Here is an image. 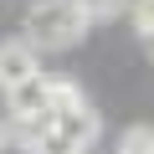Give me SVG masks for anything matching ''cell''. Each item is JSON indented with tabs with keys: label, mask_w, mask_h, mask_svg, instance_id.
<instances>
[{
	"label": "cell",
	"mask_w": 154,
	"mask_h": 154,
	"mask_svg": "<svg viewBox=\"0 0 154 154\" xmlns=\"http://www.w3.org/2000/svg\"><path fill=\"white\" fill-rule=\"evenodd\" d=\"M11 144V123H0V149H5Z\"/></svg>",
	"instance_id": "ba28073f"
},
{
	"label": "cell",
	"mask_w": 154,
	"mask_h": 154,
	"mask_svg": "<svg viewBox=\"0 0 154 154\" xmlns=\"http://www.w3.org/2000/svg\"><path fill=\"white\" fill-rule=\"evenodd\" d=\"M31 154H82V149H72V144L57 139V134H41V139L31 144Z\"/></svg>",
	"instance_id": "8992f818"
},
{
	"label": "cell",
	"mask_w": 154,
	"mask_h": 154,
	"mask_svg": "<svg viewBox=\"0 0 154 154\" xmlns=\"http://www.w3.org/2000/svg\"><path fill=\"white\" fill-rule=\"evenodd\" d=\"M82 11H88V21H113V16H123L128 5H123V0H82Z\"/></svg>",
	"instance_id": "5b68a950"
},
{
	"label": "cell",
	"mask_w": 154,
	"mask_h": 154,
	"mask_svg": "<svg viewBox=\"0 0 154 154\" xmlns=\"http://www.w3.org/2000/svg\"><path fill=\"white\" fill-rule=\"evenodd\" d=\"M51 134L57 139H67L72 149H93V139H98V113H93V103H77V108H62V113H51Z\"/></svg>",
	"instance_id": "3957f363"
},
{
	"label": "cell",
	"mask_w": 154,
	"mask_h": 154,
	"mask_svg": "<svg viewBox=\"0 0 154 154\" xmlns=\"http://www.w3.org/2000/svg\"><path fill=\"white\" fill-rule=\"evenodd\" d=\"M88 11L82 0H36L31 16H26V46L41 57V51H67L88 36Z\"/></svg>",
	"instance_id": "6da1fadb"
},
{
	"label": "cell",
	"mask_w": 154,
	"mask_h": 154,
	"mask_svg": "<svg viewBox=\"0 0 154 154\" xmlns=\"http://www.w3.org/2000/svg\"><path fill=\"white\" fill-rule=\"evenodd\" d=\"M134 26H139V36L154 41V5H149V0H134Z\"/></svg>",
	"instance_id": "52a82bcc"
},
{
	"label": "cell",
	"mask_w": 154,
	"mask_h": 154,
	"mask_svg": "<svg viewBox=\"0 0 154 154\" xmlns=\"http://www.w3.org/2000/svg\"><path fill=\"white\" fill-rule=\"evenodd\" d=\"M5 108H11V123L46 118V113H51V77H46V72H36L31 82L11 88V93H5Z\"/></svg>",
	"instance_id": "7a4b0ae2"
},
{
	"label": "cell",
	"mask_w": 154,
	"mask_h": 154,
	"mask_svg": "<svg viewBox=\"0 0 154 154\" xmlns=\"http://www.w3.org/2000/svg\"><path fill=\"white\" fill-rule=\"evenodd\" d=\"M149 5H154V0H149Z\"/></svg>",
	"instance_id": "9c48e42d"
},
{
	"label": "cell",
	"mask_w": 154,
	"mask_h": 154,
	"mask_svg": "<svg viewBox=\"0 0 154 154\" xmlns=\"http://www.w3.org/2000/svg\"><path fill=\"white\" fill-rule=\"evenodd\" d=\"M36 72H41V57L26 46V36H21V41H0V93L31 82Z\"/></svg>",
	"instance_id": "277c9868"
}]
</instances>
